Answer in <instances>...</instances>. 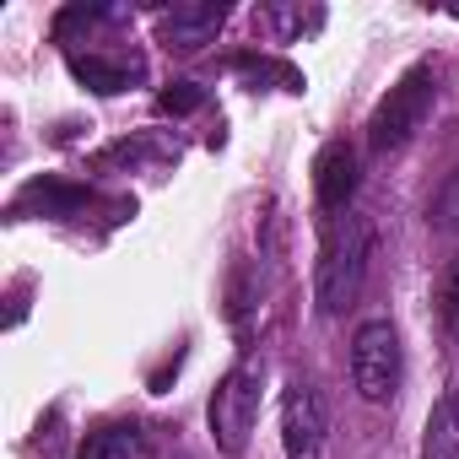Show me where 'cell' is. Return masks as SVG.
<instances>
[{"instance_id":"10","label":"cell","mask_w":459,"mask_h":459,"mask_svg":"<svg viewBox=\"0 0 459 459\" xmlns=\"http://www.w3.org/2000/svg\"><path fill=\"white\" fill-rule=\"evenodd\" d=\"M432 227H437V233H448V238H459V173L437 189V200H432Z\"/></svg>"},{"instance_id":"5","label":"cell","mask_w":459,"mask_h":459,"mask_svg":"<svg viewBox=\"0 0 459 459\" xmlns=\"http://www.w3.org/2000/svg\"><path fill=\"white\" fill-rule=\"evenodd\" d=\"M325 432H330V416H325V400L314 384H287L281 394V448L287 459H325Z\"/></svg>"},{"instance_id":"4","label":"cell","mask_w":459,"mask_h":459,"mask_svg":"<svg viewBox=\"0 0 459 459\" xmlns=\"http://www.w3.org/2000/svg\"><path fill=\"white\" fill-rule=\"evenodd\" d=\"M400 373H405L400 330L389 319H362L357 335H351V384H357V394L373 400V405H384V400H394Z\"/></svg>"},{"instance_id":"6","label":"cell","mask_w":459,"mask_h":459,"mask_svg":"<svg viewBox=\"0 0 459 459\" xmlns=\"http://www.w3.org/2000/svg\"><path fill=\"white\" fill-rule=\"evenodd\" d=\"M221 22H227V6H173V12L157 17V33H162L168 49L195 55V49H205L221 33Z\"/></svg>"},{"instance_id":"3","label":"cell","mask_w":459,"mask_h":459,"mask_svg":"<svg viewBox=\"0 0 459 459\" xmlns=\"http://www.w3.org/2000/svg\"><path fill=\"white\" fill-rule=\"evenodd\" d=\"M260 384H265V362H238L211 394V432H216V448L221 454H244L249 448V432H255V416H260Z\"/></svg>"},{"instance_id":"8","label":"cell","mask_w":459,"mask_h":459,"mask_svg":"<svg viewBox=\"0 0 459 459\" xmlns=\"http://www.w3.org/2000/svg\"><path fill=\"white\" fill-rule=\"evenodd\" d=\"M76 459H152V437L135 421H108L82 443Z\"/></svg>"},{"instance_id":"11","label":"cell","mask_w":459,"mask_h":459,"mask_svg":"<svg viewBox=\"0 0 459 459\" xmlns=\"http://www.w3.org/2000/svg\"><path fill=\"white\" fill-rule=\"evenodd\" d=\"M437 319H443V330L448 335H459V260L443 271V281H437Z\"/></svg>"},{"instance_id":"2","label":"cell","mask_w":459,"mask_h":459,"mask_svg":"<svg viewBox=\"0 0 459 459\" xmlns=\"http://www.w3.org/2000/svg\"><path fill=\"white\" fill-rule=\"evenodd\" d=\"M432 92H437V82H432V65H411L394 87H389V98L373 108V119H368V146L373 152H400L416 130H421V119H427V108H432Z\"/></svg>"},{"instance_id":"7","label":"cell","mask_w":459,"mask_h":459,"mask_svg":"<svg viewBox=\"0 0 459 459\" xmlns=\"http://www.w3.org/2000/svg\"><path fill=\"white\" fill-rule=\"evenodd\" d=\"M357 178H362V157H357V146L351 141H330L325 152H319V205L325 211H341L351 195H357Z\"/></svg>"},{"instance_id":"1","label":"cell","mask_w":459,"mask_h":459,"mask_svg":"<svg viewBox=\"0 0 459 459\" xmlns=\"http://www.w3.org/2000/svg\"><path fill=\"white\" fill-rule=\"evenodd\" d=\"M368 265H373V227L362 216H341L330 233H325V249H319V271H314V298L325 314H346L368 281Z\"/></svg>"},{"instance_id":"9","label":"cell","mask_w":459,"mask_h":459,"mask_svg":"<svg viewBox=\"0 0 459 459\" xmlns=\"http://www.w3.org/2000/svg\"><path fill=\"white\" fill-rule=\"evenodd\" d=\"M421 459H459V389H448L421 427Z\"/></svg>"}]
</instances>
